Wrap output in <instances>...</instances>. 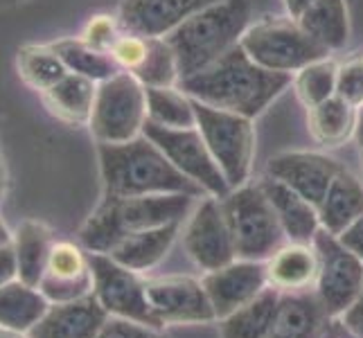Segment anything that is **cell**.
Returning a JSON list of instances; mask_svg holds the SVG:
<instances>
[{
	"label": "cell",
	"mask_w": 363,
	"mask_h": 338,
	"mask_svg": "<svg viewBox=\"0 0 363 338\" xmlns=\"http://www.w3.org/2000/svg\"><path fill=\"white\" fill-rule=\"evenodd\" d=\"M9 242H11V232L7 230L5 221L0 219V244H9Z\"/></svg>",
	"instance_id": "obj_43"
},
{
	"label": "cell",
	"mask_w": 363,
	"mask_h": 338,
	"mask_svg": "<svg viewBox=\"0 0 363 338\" xmlns=\"http://www.w3.org/2000/svg\"><path fill=\"white\" fill-rule=\"evenodd\" d=\"M147 120L169 129L196 127L192 97L174 86L162 89H147Z\"/></svg>",
	"instance_id": "obj_32"
},
{
	"label": "cell",
	"mask_w": 363,
	"mask_h": 338,
	"mask_svg": "<svg viewBox=\"0 0 363 338\" xmlns=\"http://www.w3.org/2000/svg\"><path fill=\"white\" fill-rule=\"evenodd\" d=\"M332 320H334V318H332ZM323 338H354V336H352V334H350V332H347V336H341V334H334V332H332V327H330V325H328V329H325Z\"/></svg>",
	"instance_id": "obj_45"
},
{
	"label": "cell",
	"mask_w": 363,
	"mask_h": 338,
	"mask_svg": "<svg viewBox=\"0 0 363 338\" xmlns=\"http://www.w3.org/2000/svg\"><path fill=\"white\" fill-rule=\"evenodd\" d=\"M179 230H181V223H169V225H160V228L124 235L104 255L116 259L124 269L145 273L149 269L158 266L160 261L165 259L172 244L177 242Z\"/></svg>",
	"instance_id": "obj_22"
},
{
	"label": "cell",
	"mask_w": 363,
	"mask_h": 338,
	"mask_svg": "<svg viewBox=\"0 0 363 338\" xmlns=\"http://www.w3.org/2000/svg\"><path fill=\"white\" fill-rule=\"evenodd\" d=\"M143 135H147L149 140L167 156L172 165L181 174H185L190 181H194L206 194L215 198H223L233 192L196 127L169 129V127H162V124L147 120Z\"/></svg>",
	"instance_id": "obj_10"
},
{
	"label": "cell",
	"mask_w": 363,
	"mask_h": 338,
	"mask_svg": "<svg viewBox=\"0 0 363 338\" xmlns=\"http://www.w3.org/2000/svg\"><path fill=\"white\" fill-rule=\"evenodd\" d=\"M108 320L106 309L95 295H86L72 303L50 305L45 316L34 325L30 338H97Z\"/></svg>",
	"instance_id": "obj_18"
},
{
	"label": "cell",
	"mask_w": 363,
	"mask_h": 338,
	"mask_svg": "<svg viewBox=\"0 0 363 338\" xmlns=\"http://www.w3.org/2000/svg\"><path fill=\"white\" fill-rule=\"evenodd\" d=\"M361 154H363V149H361Z\"/></svg>",
	"instance_id": "obj_48"
},
{
	"label": "cell",
	"mask_w": 363,
	"mask_h": 338,
	"mask_svg": "<svg viewBox=\"0 0 363 338\" xmlns=\"http://www.w3.org/2000/svg\"><path fill=\"white\" fill-rule=\"evenodd\" d=\"M318 253V275L314 293L330 318H341L354 305L363 289V259L345 248L336 235L318 230L314 237Z\"/></svg>",
	"instance_id": "obj_9"
},
{
	"label": "cell",
	"mask_w": 363,
	"mask_h": 338,
	"mask_svg": "<svg viewBox=\"0 0 363 338\" xmlns=\"http://www.w3.org/2000/svg\"><path fill=\"white\" fill-rule=\"evenodd\" d=\"M11 3H28V0H11Z\"/></svg>",
	"instance_id": "obj_47"
},
{
	"label": "cell",
	"mask_w": 363,
	"mask_h": 338,
	"mask_svg": "<svg viewBox=\"0 0 363 338\" xmlns=\"http://www.w3.org/2000/svg\"><path fill=\"white\" fill-rule=\"evenodd\" d=\"M89 259L95 278L93 295L106 309L108 316L129 318L149 325V327L162 329L160 320L156 318L147 300L145 280H140V273L124 269L104 253H89Z\"/></svg>",
	"instance_id": "obj_11"
},
{
	"label": "cell",
	"mask_w": 363,
	"mask_h": 338,
	"mask_svg": "<svg viewBox=\"0 0 363 338\" xmlns=\"http://www.w3.org/2000/svg\"><path fill=\"white\" fill-rule=\"evenodd\" d=\"M36 289L45 295L50 305L72 303V300L93 295L95 278L89 250L79 242H55Z\"/></svg>",
	"instance_id": "obj_14"
},
{
	"label": "cell",
	"mask_w": 363,
	"mask_h": 338,
	"mask_svg": "<svg viewBox=\"0 0 363 338\" xmlns=\"http://www.w3.org/2000/svg\"><path fill=\"white\" fill-rule=\"evenodd\" d=\"M16 66L21 79L36 93H48L68 74V68L59 59L52 45L28 43L18 50Z\"/></svg>",
	"instance_id": "obj_30"
},
{
	"label": "cell",
	"mask_w": 363,
	"mask_h": 338,
	"mask_svg": "<svg viewBox=\"0 0 363 338\" xmlns=\"http://www.w3.org/2000/svg\"><path fill=\"white\" fill-rule=\"evenodd\" d=\"M48 309L50 303L36 286L25 284L23 280L0 286V327L30 334Z\"/></svg>",
	"instance_id": "obj_25"
},
{
	"label": "cell",
	"mask_w": 363,
	"mask_h": 338,
	"mask_svg": "<svg viewBox=\"0 0 363 338\" xmlns=\"http://www.w3.org/2000/svg\"><path fill=\"white\" fill-rule=\"evenodd\" d=\"M296 21L328 52L341 50L350 39L345 0H314Z\"/></svg>",
	"instance_id": "obj_27"
},
{
	"label": "cell",
	"mask_w": 363,
	"mask_h": 338,
	"mask_svg": "<svg viewBox=\"0 0 363 338\" xmlns=\"http://www.w3.org/2000/svg\"><path fill=\"white\" fill-rule=\"evenodd\" d=\"M97 95V81L68 72L57 86L43 93V102L52 116L72 124H89Z\"/></svg>",
	"instance_id": "obj_26"
},
{
	"label": "cell",
	"mask_w": 363,
	"mask_h": 338,
	"mask_svg": "<svg viewBox=\"0 0 363 338\" xmlns=\"http://www.w3.org/2000/svg\"><path fill=\"white\" fill-rule=\"evenodd\" d=\"M330 322L314 291L280 293L269 338H323Z\"/></svg>",
	"instance_id": "obj_19"
},
{
	"label": "cell",
	"mask_w": 363,
	"mask_h": 338,
	"mask_svg": "<svg viewBox=\"0 0 363 338\" xmlns=\"http://www.w3.org/2000/svg\"><path fill=\"white\" fill-rule=\"evenodd\" d=\"M18 280V264H16V253L14 246L0 244V286Z\"/></svg>",
	"instance_id": "obj_38"
},
{
	"label": "cell",
	"mask_w": 363,
	"mask_h": 338,
	"mask_svg": "<svg viewBox=\"0 0 363 338\" xmlns=\"http://www.w3.org/2000/svg\"><path fill=\"white\" fill-rule=\"evenodd\" d=\"M363 215V183L345 167L336 174L328 194L318 205L320 228L339 237L350 223Z\"/></svg>",
	"instance_id": "obj_23"
},
{
	"label": "cell",
	"mask_w": 363,
	"mask_h": 338,
	"mask_svg": "<svg viewBox=\"0 0 363 338\" xmlns=\"http://www.w3.org/2000/svg\"><path fill=\"white\" fill-rule=\"evenodd\" d=\"M122 32L124 30H122V25L116 16L97 14V16H91L89 23H86V28L82 32V39L89 45L111 55V47H113V43L120 39Z\"/></svg>",
	"instance_id": "obj_35"
},
{
	"label": "cell",
	"mask_w": 363,
	"mask_h": 338,
	"mask_svg": "<svg viewBox=\"0 0 363 338\" xmlns=\"http://www.w3.org/2000/svg\"><path fill=\"white\" fill-rule=\"evenodd\" d=\"M97 338H165V336L160 334V329L149 327V325H143L138 320L108 316Z\"/></svg>",
	"instance_id": "obj_37"
},
{
	"label": "cell",
	"mask_w": 363,
	"mask_h": 338,
	"mask_svg": "<svg viewBox=\"0 0 363 338\" xmlns=\"http://www.w3.org/2000/svg\"><path fill=\"white\" fill-rule=\"evenodd\" d=\"M201 282L206 286L217 320H221L240 307L248 305L250 300H255L267 289V264L264 261L235 259L228 266L206 273Z\"/></svg>",
	"instance_id": "obj_15"
},
{
	"label": "cell",
	"mask_w": 363,
	"mask_h": 338,
	"mask_svg": "<svg viewBox=\"0 0 363 338\" xmlns=\"http://www.w3.org/2000/svg\"><path fill=\"white\" fill-rule=\"evenodd\" d=\"M339 240L345 248H350L357 257L363 259V215L347 225V228L339 235Z\"/></svg>",
	"instance_id": "obj_39"
},
{
	"label": "cell",
	"mask_w": 363,
	"mask_h": 338,
	"mask_svg": "<svg viewBox=\"0 0 363 338\" xmlns=\"http://www.w3.org/2000/svg\"><path fill=\"white\" fill-rule=\"evenodd\" d=\"M339 320L345 325V329L354 338H363V289H361L359 298L354 300V305L350 307Z\"/></svg>",
	"instance_id": "obj_40"
},
{
	"label": "cell",
	"mask_w": 363,
	"mask_h": 338,
	"mask_svg": "<svg viewBox=\"0 0 363 338\" xmlns=\"http://www.w3.org/2000/svg\"><path fill=\"white\" fill-rule=\"evenodd\" d=\"M240 45L257 66L284 74L303 70L330 55L300 28L296 18L280 16H267L248 25Z\"/></svg>",
	"instance_id": "obj_7"
},
{
	"label": "cell",
	"mask_w": 363,
	"mask_h": 338,
	"mask_svg": "<svg viewBox=\"0 0 363 338\" xmlns=\"http://www.w3.org/2000/svg\"><path fill=\"white\" fill-rule=\"evenodd\" d=\"M354 137L359 140V147L363 149V104L357 108V133H354Z\"/></svg>",
	"instance_id": "obj_42"
},
{
	"label": "cell",
	"mask_w": 363,
	"mask_h": 338,
	"mask_svg": "<svg viewBox=\"0 0 363 338\" xmlns=\"http://www.w3.org/2000/svg\"><path fill=\"white\" fill-rule=\"evenodd\" d=\"M147 300L160 325H194L217 320L201 280L190 275H165L145 282Z\"/></svg>",
	"instance_id": "obj_12"
},
{
	"label": "cell",
	"mask_w": 363,
	"mask_h": 338,
	"mask_svg": "<svg viewBox=\"0 0 363 338\" xmlns=\"http://www.w3.org/2000/svg\"><path fill=\"white\" fill-rule=\"evenodd\" d=\"M0 338H30V336L28 334H21V332H11V329L0 327Z\"/></svg>",
	"instance_id": "obj_44"
},
{
	"label": "cell",
	"mask_w": 363,
	"mask_h": 338,
	"mask_svg": "<svg viewBox=\"0 0 363 338\" xmlns=\"http://www.w3.org/2000/svg\"><path fill=\"white\" fill-rule=\"evenodd\" d=\"M147 124V89L131 72L120 70L97 84L89 129L97 145H120L143 135Z\"/></svg>",
	"instance_id": "obj_6"
},
{
	"label": "cell",
	"mask_w": 363,
	"mask_h": 338,
	"mask_svg": "<svg viewBox=\"0 0 363 338\" xmlns=\"http://www.w3.org/2000/svg\"><path fill=\"white\" fill-rule=\"evenodd\" d=\"M217 0H122L118 21L124 32L140 36H167L196 11Z\"/></svg>",
	"instance_id": "obj_17"
},
{
	"label": "cell",
	"mask_w": 363,
	"mask_h": 338,
	"mask_svg": "<svg viewBox=\"0 0 363 338\" xmlns=\"http://www.w3.org/2000/svg\"><path fill=\"white\" fill-rule=\"evenodd\" d=\"M280 291L269 284L255 300L219 320L221 338H269Z\"/></svg>",
	"instance_id": "obj_28"
},
{
	"label": "cell",
	"mask_w": 363,
	"mask_h": 338,
	"mask_svg": "<svg viewBox=\"0 0 363 338\" xmlns=\"http://www.w3.org/2000/svg\"><path fill=\"white\" fill-rule=\"evenodd\" d=\"M97 154L106 198L203 194L201 187L174 167L147 135H138L120 145H97Z\"/></svg>",
	"instance_id": "obj_2"
},
{
	"label": "cell",
	"mask_w": 363,
	"mask_h": 338,
	"mask_svg": "<svg viewBox=\"0 0 363 338\" xmlns=\"http://www.w3.org/2000/svg\"><path fill=\"white\" fill-rule=\"evenodd\" d=\"M221 210L233 235L237 259L267 261L286 235L259 185H244L221 198Z\"/></svg>",
	"instance_id": "obj_5"
},
{
	"label": "cell",
	"mask_w": 363,
	"mask_h": 338,
	"mask_svg": "<svg viewBox=\"0 0 363 338\" xmlns=\"http://www.w3.org/2000/svg\"><path fill=\"white\" fill-rule=\"evenodd\" d=\"M183 242L187 255L206 273L219 271L237 259L233 235L221 210V201L215 196L203 198L192 212L185 225Z\"/></svg>",
	"instance_id": "obj_13"
},
{
	"label": "cell",
	"mask_w": 363,
	"mask_h": 338,
	"mask_svg": "<svg viewBox=\"0 0 363 338\" xmlns=\"http://www.w3.org/2000/svg\"><path fill=\"white\" fill-rule=\"evenodd\" d=\"M55 242V232L43 221L25 219L18 223V228L11 235V246H14L18 264V280L30 286H39Z\"/></svg>",
	"instance_id": "obj_24"
},
{
	"label": "cell",
	"mask_w": 363,
	"mask_h": 338,
	"mask_svg": "<svg viewBox=\"0 0 363 338\" xmlns=\"http://www.w3.org/2000/svg\"><path fill=\"white\" fill-rule=\"evenodd\" d=\"M50 45L55 47V52L59 55L61 61H64L68 72L82 74V77H89L97 84L113 77L116 72H120V66L113 61V57L89 45L82 36H74V39L72 36L70 39H59Z\"/></svg>",
	"instance_id": "obj_31"
},
{
	"label": "cell",
	"mask_w": 363,
	"mask_h": 338,
	"mask_svg": "<svg viewBox=\"0 0 363 338\" xmlns=\"http://www.w3.org/2000/svg\"><path fill=\"white\" fill-rule=\"evenodd\" d=\"M190 194H149L131 198H106L82 225L79 244L89 253H108L124 235L181 223L190 215Z\"/></svg>",
	"instance_id": "obj_4"
},
{
	"label": "cell",
	"mask_w": 363,
	"mask_h": 338,
	"mask_svg": "<svg viewBox=\"0 0 363 338\" xmlns=\"http://www.w3.org/2000/svg\"><path fill=\"white\" fill-rule=\"evenodd\" d=\"M264 264L269 284L280 293L314 289L318 275V253L314 244H282Z\"/></svg>",
	"instance_id": "obj_20"
},
{
	"label": "cell",
	"mask_w": 363,
	"mask_h": 338,
	"mask_svg": "<svg viewBox=\"0 0 363 338\" xmlns=\"http://www.w3.org/2000/svg\"><path fill=\"white\" fill-rule=\"evenodd\" d=\"M131 74L145 86V89L174 86L181 79L177 57H174V50L167 43L165 36H149L147 55L143 59V64L138 66Z\"/></svg>",
	"instance_id": "obj_33"
},
{
	"label": "cell",
	"mask_w": 363,
	"mask_h": 338,
	"mask_svg": "<svg viewBox=\"0 0 363 338\" xmlns=\"http://www.w3.org/2000/svg\"><path fill=\"white\" fill-rule=\"evenodd\" d=\"M343 169L334 158L314 154V152H291V154H280L269 160L267 174L271 179L289 185L309 203L316 208L328 194L332 181L336 174Z\"/></svg>",
	"instance_id": "obj_16"
},
{
	"label": "cell",
	"mask_w": 363,
	"mask_h": 338,
	"mask_svg": "<svg viewBox=\"0 0 363 338\" xmlns=\"http://www.w3.org/2000/svg\"><path fill=\"white\" fill-rule=\"evenodd\" d=\"M336 93L354 106L363 104V52L354 55L343 66H339V86H336Z\"/></svg>",
	"instance_id": "obj_36"
},
{
	"label": "cell",
	"mask_w": 363,
	"mask_h": 338,
	"mask_svg": "<svg viewBox=\"0 0 363 338\" xmlns=\"http://www.w3.org/2000/svg\"><path fill=\"white\" fill-rule=\"evenodd\" d=\"M289 84L291 74L257 66L242 45H235L215 64L181 79V91L201 104L253 120Z\"/></svg>",
	"instance_id": "obj_1"
},
{
	"label": "cell",
	"mask_w": 363,
	"mask_h": 338,
	"mask_svg": "<svg viewBox=\"0 0 363 338\" xmlns=\"http://www.w3.org/2000/svg\"><path fill=\"white\" fill-rule=\"evenodd\" d=\"M311 3H314V0H284V7L289 11L291 18H298Z\"/></svg>",
	"instance_id": "obj_41"
},
{
	"label": "cell",
	"mask_w": 363,
	"mask_h": 338,
	"mask_svg": "<svg viewBox=\"0 0 363 338\" xmlns=\"http://www.w3.org/2000/svg\"><path fill=\"white\" fill-rule=\"evenodd\" d=\"M248 25V0H217L181 23L177 30L165 36L177 57L179 77H192L215 64L228 50L240 45Z\"/></svg>",
	"instance_id": "obj_3"
},
{
	"label": "cell",
	"mask_w": 363,
	"mask_h": 338,
	"mask_svg": "<svg viewBox=\"0 0 363 338\" xmlns=\"http://www.w3.org/2000/svg\"><path fill=\"white\" fill-rule=\"evenodd\" d=\"M262 192L267 194L269 203L273 205L275 215H278L284 235L289 242H300V244H311L316 232L320 230V217L318 208L309 203L307 198L300 196L289 185L275 181L267 176L259 183Z\"/></svg>",
	"instance_id": "obj_21"
},
{
	"label": "cell",
	"mask_w": 363,
	"mask_h": 338,
	"mask_svg": "<svg viewBox=\"0 0 363 338\" xmlns=\"http://www.w3.org/2000/svg\"><path fill=\"white\" fill-rule=\"evenodd\" d=\"M336 86H339V66L328 57L298 70L294 79V89L307 108H314L336 95Z\"/></svg>",
	"instance_id": "obj_34"
},
{
	"label": "cell",
	"mask_w": 363,
	"mask_h": 338,
	"mask_svg": "<svg viewBox=\"0 0 363 338\" xmlns=\"http://www.w3.org/2000/svg\"><path fill=\"white\" fill-rule=\"evenodd\" d=\"M5 192V167H3V158H0V196Z\"/></svg>",
	"instance_id": "obj_46"
},
{
	"label": "cell",
	"mask_w": 363,
	"mask_h": 338,
	"mask_svg": "<svg viewBox=\"0 0 363 338\" xmlns=\"http://www.w3.org/2000/svg\"><path fill=\"white\" fill-rule=\"evenodd\" d=\"M192 104L196 129L219 165L223 179L230 185V190L244 187L255 156V129L250 124V118L212 108L196 99H192Z\"/></svg>",
	"instance_id": "obj_8"
},
{
	"label": "cell",
	"mask_w": 363,
	"mask_h": 338,
	"mask_svg": "<svg viewBox=\"0 0 363 338\" xmlns=\"http://www.w3.org/2000/svg\"><path fill=\"white\" fill-rule=\"evenodd\" d=\"M309 131L325 147H339L357 133V106L339 93L309 108Z\"/></svg>",
	"instance_id": "obj_29"
}]
</instances>
